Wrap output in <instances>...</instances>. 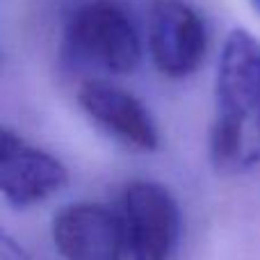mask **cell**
I'll use <instances>...</instances> for the list:
<instances>
[{"label": "cell", "instance_id": "3", "mask_svg": "<svg viewBox=\"0 0 260 260\" xmlns=\"http://www.w3.org/2000/svg\"><path fill=\"white\" fill-rule=\"evenodd\" d=\"M130 260H174L180 240V208L153 180H133L119 197Z\"/></svg>", "mask_w": 260, "mask_h": 260}, {"label": "cell", "instance_id": "9", "mask_svg": "<svg viewBox=\"0 0 260 260\" xmlns=\"http://www.w3.org/2000/svg\"><path fill=\"white\" fill-rule=\"evenodd\" d=\"M251 5H253V9L260 14V0H251Z\"/></svg>", "mask_w": 260, "mask_h": 260}, {"label": "cell", "instance_id": "8", "mask_svg": "<svg viewBox=\"0 0 260 260\" xmlns=\"http://www.w3.org/2000/svg\"><path fill=\"white\" fill-rule=\"evenodd\" d=\"M0 260H30V256L21 247V242H16L9 233H3L0 235Z\"/></svg>", "mask_w": 260, "mask_h": 260}, {"label": "cell", "instance_id": "2", "mask_svg": "<svg viewBox=\"0 0 260 260\" xmlns=\"http://www.w3.org/2000/svg\"><path fill=\"white\" fill-rule=\"evenodd\" d=\"M64 50L71 59L126 76L142 62V39L117 0H87L64 25Z\"/></svg>", "mask_w": 260, "mask_h": 260}, {"label": "cell", "instance_id": "6", "mask_svg": "<svg viewBox=\"0 0 260 260\" xmlns=\"http://www.w3.org/2000/svg\"><path fill=\"white\" fill-rule=\"evenodd\" d=\"M69 171L48 151L5 126L0 135V192L14 208H30L57 194Z\"/></svg>", "mask_w": 260, "mask_h": 260}, {"label": "cell", "instance_id": "1", "mask_svg": "<svg viewBox=\"0 0 260 260\" xmlns=\"http://www.w3.org/2000/svg\"><path fill=\"white\" fill-rule=\"evenodd\" d=\"M208 153L224 174L260 165V41L244 27L231 30L221 46Z\"/></svg>", "mask_w": 260, "mask_h": 260}, {"label": "cell", "instance_id": "4", "mask_svg": "<svg viewBox=\"0 0 260 260\" xmlns=\"http://www.w3.org/2000/svg\"><path fill=\"white\" fill-rule=\"evenodd\" d=\"M146 39L155 69L171 80L192 76L203 64L210 44L206 21L185 0H153Z\"/></svg>", "mask_w": 260, "mask_h": 260}, {"label": "cell", "instance_id": "5", "mask_svg": "<svg viewBox=\"0 0 260 260\" xmlns=\"http://www.w3.org/2000/svg\"><path fill=\"white\" fill-rule=\"evenodd\" d=\"M53 244L64 260H123L126 229L119 210L103 203H71L53 217Z\"/></svg>", "mask_w": 260, "mask_h": 260}, {"label": "cell", "instance_id": "7", "mask_svg": "<svg viewBox=\"0 0 260 260\" xmlns=\"http://www.w3.org/2000/svg\"><path fill=\"white\" fill-rule=\"evenodd\" d=\"M82 112L103 133L139 153L160 148V130L148 108L130 91L103 80H87L78 89Z\"/></svg>", "mask_w": 260, "mask_h": 260}]
</instances>
